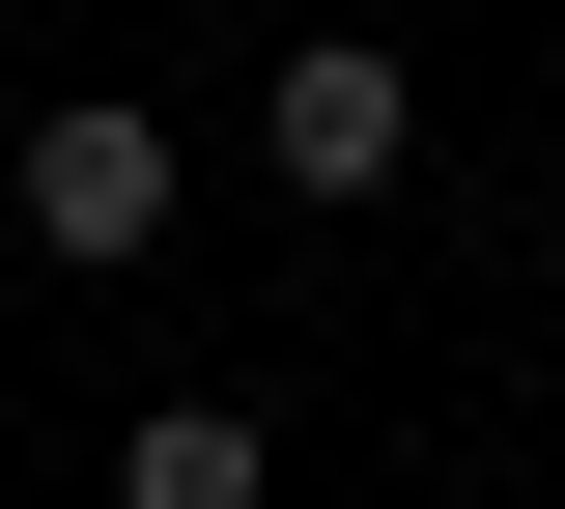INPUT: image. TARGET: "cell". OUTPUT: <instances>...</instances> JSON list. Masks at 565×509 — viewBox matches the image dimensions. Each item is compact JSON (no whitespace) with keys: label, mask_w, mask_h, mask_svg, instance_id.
I'll return each instance as SVG.
<instances>
[{"label":"cell","mask_w":565,"mask_h":509,"mask_svg":"<svg viewBox=\"0 0 565 509\" xmlns=\"http://www.w3.org/2000/svg\"><path fill=\"white\" fill-rule=\"evenodd\" d=\"M255 481H282L255 396H141V453H114V509H255Z\"/></svg>","instance_id":"3957f363"},{"label":"cell","mask_w":565,"mask_h":509,"mask_svg":"<svg viewBox=\"0 0 565 509\" xmlns=\"http://www.w3.org/2000/svg\"><path fill=\"white\" fill-rule=\"evenodd\" d=\"M0 199H29V255H57V284H114V255H170V114H29V170H0Z\"/></svg>","instance_id":"6da1fadb"},{"label":"cell","mask_w":565,"mask_h":509,"mask_svg":"<svg viewBox=\"0 0 565 509\" xmlns=\"http://www.w3.org/2000/svg\"><path fill=\"white\" fill-rule=\"evenodd\" d=\"M255 142H282V199H396V170H424V85L367 57V29H311V57H282V114H255Z\"/></svg>","instance_id":"7a4b0ae2"}]
</instances>
